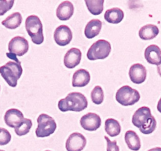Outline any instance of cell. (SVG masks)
Segmentation results:
<instances>
[{
    "label": "cell",
    "mask_w": 161,
    "mask_h": 151,
    "mask_svg": "<svg viewBox=\"0 0 161 151\" xmlns=\"http://www.w3.org/2000/svg\"><path fill=\"white\" fill-rule=\"evenodd\" d=\"M132 124L145 135L153 133L157 127V120L147 106L140 107L135 111L132 116Z\"/></svg>",
    "instance_id": "6da1fadb"
},
{
    "label": "cell",
    "mask_w": 161,
    "mask_h": 151,
    "mask_svg": "<svg viewBox=\"0 0 161 151\" xmlns=\"http://www.w3.org/2000/svg\"><path fill=\"white\" fill-rule=\"evenodd\" d=\"M86 98L82 93H69L65 98L61 99L58 102V109L61 112H81L87 107Z\"/></svg>",
    "instance_id": "7a4b0ae2"
},
{
    "label": "cell",
    "mask_w": 161,
    "mask_h": 151,
    "mask_svg": "<svg viewBox=\"0 0 161 151\" xmlns=\"http://www.w3.org/2000/svg\"><path fill=\"white\" fill-rule=\"evenodd\" d=\"M22 73L23 69L20 61H8L6 64L0 67V74L8 85L12 87L17 86V80L20 78Z\"/></svg>",
    "instance_id": "3957f363"
},
{
    "label": "cell",
    "mask_w": 161,
    "mask_h": 151,
    "mask_svg": "<svg viewBox=\"0 0 161 151\" xmlns=\"http://www.w3.org/2000/svg\"><path fill=\"white\" fill-rule=\"evenodd\" d=\"M25 28L31 41L36 45L43 42V28L39 17L36 15L28 16L25 20Z\"/></svg>",
    "instance_id": "277c9868"
},
{
    "label": "cell",
    "mask_w": 161,
    "mask_h": 151,
    "mask_svg": "<svg viewBox=\"0 0 161 151\" xmlns=\"http://www.w3.org/2000/svg\"><path fill=\"white\" fill-rule=\"evenodd\" d=\"M112 50L111 44L105 39H99L91 46L88 50L86 57L91 61L105 59Z\"/></svg>",
    "instance_id": "5b68a950"
},
{
    "label": "cell",
    "mask_w": 161,
    "mask_h": 151,
    "mask_svg": "<svg viewBox=\"0 0 161 151\" xmlns=\"http://www.w3.org/2000/svg\"><path fill=\"white\" fill-rule=\"evenodd\" d=\"M38 127L36 135L38 138H45L53 134L57 128V124L53 118L45 113H42L37 119Z\"/></svg>",
    "instance_id": "8992f818"
},
{
    "label": "cell",
    "mask_w": 161,
    "mask_h": 151,
    "mask_svg": "<svg viewBox=\"0 0 161 151\" xmlns=\"http://www.w3.org/2000/svg\"><path fill=\"white\" fill-rule=\"evenodd\" d=\"M116 99L124 106L133 105L140 100V94L137 90L130 87L128 85L123 86L117 91Z\"/></svg>",
    "instance_id": "52a82bcc"
},
{
    "label": "cell",
    "mask_w": 161,
    "mask_h": 151,
    "mask_svg": "<svg viewBox=\"0 0 161 151\" xmlns=\"http://www.w3.org/2000/svg\"><path fill=\"white\" fill-rule=\"evenodd\" d=\"M29 44L28 40L22 36H15L9 42V53L14 56L21 57L28 51Z\"/></svg>",
    "instance_id": "ba28073f"
},
{
    "label": "cell",
    "mask_w": 161,
    "mask_h": 151,
    "mask_svg": "<svg viewBox=\"0 0 161 151\" xmlns=\"http://www.w3.org/2000/svg\"><path fill=\"white\" fill-rule=\"evenodd\" d=\"M86 145V138L79 132H74L66 140L65 147L67 151H82Z\"/></svg>",
    "instance_id": "9c48e42d"
},
{
    "label": "cell",
    "mask_w": 161,
    "mask_h": 151,
    "mask_svg": "<svg viewBox=\"0 0 161 151\" xmlns=\"http://www.w3.org/2000/svg\"><path fill=\"white\" fill-rule=\"evenodd\" d=\"M53 39L58 45L62 47L68 45L70 43L72 39V30L67 25H60L55 29L53 33Z\"/></svg>",
    "instance_id": "30bf717a"
},
{
    "label": "cell",
    "mask_w": 161,
    "mask_h": 151,
    "mask_svg": "<svg viewBox=\"0 0 161 151\" xmlns=\"http://www.w3.org/2000/svg\"><path fill=\"white\" fill-rule=\"evenodd\" d=\"M102 120L97 114L94 113H88L83 115L80 119V125L83 129L89 131H94L101 127Z\"/></svg>",
    "instance_id": "8fae6325"
},
{
    "label": "cell",
    "mask_w": 161,
    "mask_h": 151,
    "mask_svg": "<svg viewBox=\"0 0 161 151\" xmlns=\"http://www.w3.org/2000/svg\"><path fill=\"white\" fill-rule=\"evenodd\" d=\"M129 76L134 83L141 84L146 80L147 70L143 64L137 63L130 66L129 70Z\"/></svg>",
    "instance_id": "7c38bea8"
},
{
    "label": "cell",
    "mask_w": 161,
    "mask_h": 151,
    "mask_svg": "<svg viewBox=\"0 0 161 151\" xmlns=\"http://www.w3.org/2000/svg\"><path fill=\"white\" fill-rule=\"evenodd\" d=\"M82 53L80 49L71 48L67 51L64 58V64L68 69H74L80 63Z\"/></svg>",
    "instance_id": "4fadbf2b"
},
{
    "label": "cell",
    "mask_w": 161,
    "mask_h": 151,
    "mask_svg": "<svg viewBox=\"0 0 161 151\" xmlns=\"http://www.w3.org/2000/svg\"><path fill=\"white\" fill-rule=\"evenodd\" d=\"M24 115L17 109H10L6 112L4 115V121L7 126L16 127L24 120Z\"/></svg>",
    "instance_id": "5bb4252c"
},
{
    "label": "cell",
    "mask_w": 161,
    "mask_h": 151,
    "mask_svg": "<svg viewBox=\"0 0 161 151\" xmlns=\"http://www.w3.org/2000/svg\"><path fill=\"white\" fill-rule=\"evenodd\" d=\"M145 58L149 64L158 66L161 63V49L154 44L149 45L145 50Z\"/></svg>",
    "instance_id": "9a60e30c"
},
{
    "label": "cell",
    "mask_w": 161,
    "mask_h": 151,
    "mask_svg": "<svg viewBox=\"0 0 161 151\" xmlns=\"http://www.w3.org/2000/svg\"><path fill=\"white\" fill-rule=\"evenodd\" d=\"M91 75L86 69H78L72 76V86L74 87H83L89 83Z\"/></svg>",
    "instance_id": "2e32d148"
},
{
    "label": "cell",
    "mask_w": 161,
    "mask_h": 151,
    "mask_svg": "<svg viewBox=\"0 0 161 151\" xmlns=\"http://www.w3.org/2000/svg\"><path fill=\"white\" fill-rule=\"evenodd\" d=\"M74 14V6L71 2H62L58 6L56 11V15L59 20H67L72 17Z\"/></svg>",
    "instance_id": "e0dca14e"
},
{
    "label": "cell",
    "mask_w": 161,
    "mask_h": 151,
    "mask_svg": "<svg viewBox=\"0 0 161 151\" xmlns=\"http://www.w3.org/2000/svg\"><path fill=\"white\" fill-rule=\"evenodd\" d=\"M102 28V22L98 19H93L86 24L84 34L87 39H93L98 36Z\"/></svg>",
    "instance_id": "ac0fdd59"
},
{
    "label": "cell",
    "mask_w": 161,
    "mask_h": 151,
    "mask_svg": "<svg viewBox=\"0 0 161 151\" xmlns=\"http://www.w3.org/2000/svg\"><path fill=\"white\" fill-rule=\"evenodd\" d=\"M124 139L127 147L131 150L138 151L141 149V140L135 131H127L124 135Z\"/></svg>",
    "instance_id": "d6986e66"
},
{
    "label": "cell",
    "mask_w": 161,
    "mask_h": 151,
    "mask_svg": "<svg viewBox=\"0 0 161 151\" xmlns=\"http://www.w3.org/2000/svg\"><path fill=\"white\" fill-rule=\"evenodd\" d=\"M159 28L157 25H146L142 27L138 32V36L143 40H150L154 39L159 34Z\"/></svg>",
    "instance_id": "ffe728a7"
},
{
    "label": "cell",
    "mask_w": 161,
    "mask_h": 151,
    "mask_svg": "<svg viewBox=\"0 0 161 151\" xmlns=\"http://www.w3.org/2000/svg\"><path fill=\"white\" fill-rule=\"evenodd\" d=\"M124 17V13L117 7L108 9L105 13V20L111 24L120 23Z\"/></svg>",
    "instance_id": "44dd1931"
},
{
    "label": "cell",
    "mask_w": 161,
    "mask_h": 151,
    "mask_svg": "<svg viewBox=\"0 0 161 151\" xmlns=\"http://www.w3.org/2000/svg\"><path fill=\"white\" fill-rule=\"evenodd\" d=\"M22 22V16L19 12L13 13L2 21V25L8 29H16Z\"/></svg>",
    "instance_id": "7402d4cb"
},
{
    "label": "cell",
    "mask_w": 161,
    "mask_h": 151,
    "mask_svg": "<svg viewBox=\"0 0 161 151\" xmlns=\"http://www.w3.org/2000/svg\"><path fill=\"white\" fill-rule=\"evenodd\" d=\"M105 132L111 137H116L121 131V126L118 120L113 118H108L105 122Z\"/></svg>",
    "instance_id": "603a6c76"
},
{
    "label": "cell",
    "mask_w": 161,
    "mask_h": 151,
    "mask_svg": "<svg viewBox=\"0 0 161 151\" xmlns=\"http://www.w3.org/2000/svg\"><path fill=\"white\" fill-rule=\"evenodd\" d=\"M104 0H85L88 10L93 15H99L104 9Z\"/></svg>",
    "instance_id": "cb8c5ba5"
},
{
    "label": "cell",
    "mask_w": 161,
    "mask_h": 151,
    "mask_svg": "<svg viewBox=\"0 0 161 151\" xmlns=\"http://www.w3.org/2000/svg\"><path fill=\"white\" fill-rule=\"evenodd\" d=\"M31 127H32V121L28 118H25L18 126L14 127V131L18 136H23L30 131Z\"/></svg>",
    "instance_id": "d4e9b609"
},
{
    "label": "cell",
    "mask_w": 161,
    "mask_h": 151,
    "mask_svg": "<svg viewBox=\"0 0 161 151\" xmlns=\"http://www.w3.org/2000/svg\"><path fill=\"white\" fill-rule=\"evenodd\" d=\"M91 99L96 105H100L104 101V91L101 86H96L91 91Z\"/></svg>",
    "instance_id": "484cf974"
},
{
    "label": "cell",
    "mask_w": 161,
    "mask_h": 151,
    "mask_svg": "<svg viewBox=\"0 0 161 151\" xmlns=\"http://www.w3.org/2000/svg\"><path fill=\"white\" fill-rule=\"evenodd\" d=\"M11 141V135L9 131L0 127V146L7 145Z\"/></svg>",
    "instance_id": "4316f807"
},
{
    "label": "cell",
    "mask_w": 161,
    "mask_h": 151,
    "mask_svg": "<svg viewBox=\"0 0 161 151\" xmlns=\"http://www.w3.org/2000/svg\"><path fill=\"white\" fill-rule=\"evenodd\" d=\"M14 4V0H0V16H3L9 9H12Z\"/></svg>",
    "instance_id": "83f0119b"
},
{
    "label": "cell",
    "mask_w": 161,
    "mask_h": 151,
    "mask_svg": "<svg viewBox=\"0 0 161 151\" xmlns=\"http://www.w3.org/2000/svg\"><path fill=\"white\" fill-rule=\"evenodd\" d=\"M105 139L107 142V151H119V148L116 140L111 141L107 136H105Z\"/></svg>",
    "instance_id": "f1b7e54d"
},
{
    "label": "cell",
    "mask_w": 161,
    "mask_h": 151,
    "mask_svg": "<svg viewBox=\"0 0 161 151\" xmlns=\"http://www.w3.org/2000/svg\"><path fill=\"white\" fill-rule=\"evenodd\" d=\"M157 110H158L160 113H161V98L160 100H159L158 104H157Z\"/></svg>",
    "instance_id": "f546056e"
},
{
    "label": "cell",
    "mask_w": 161,
    "mask_h": 151,
    "mask_svg": "<svg viewBox=\"0 0 161 151\" xmlns=\"http://www.w3.org/2000/svg\"><path fill=\"white\" fill-rule=\"evenodd\" d=\"M148 151H161V147H155L153 148V149H149Z\"/></svg>",
    "instance_id": "4dcf8cb0"
},
{
    "label": "cell",
    "mask_w": 161,
    "mask_h": 151,
    "mask_svg": "<svg viewBox=\"0 0 161 151\" xmlns=\"http://www.w3.org/2000/svg\"><path fill=\"white\" fill-rule=\"evenodd\" d=\"M157 72H158L159 75L161 76V63L157 66Z\"/></svg>",
    "instance_id": "1f68e13d"
},
{
    "label": "cell",
    "mask_w": 161,
    "mask_h": 151,
    "mask_svg": "<svg viewBox=\"0 0 161 151\" xmlns=\"http://www.w3.org/2000/svg\"><path fill=\"white\" fill-rule=\"evenodd\" d=\"M0 151H4V150H3V149H0Z\"/></svg>",
    "instance_id": "d6a6232c"
},
{
    "label": "cell",
    "mask_w": 161,
    "mask_h": 151,
    "mask_svg": "<svg viewBox=\"0 0 161 151\" xmlns=\"http://www.w3.org/2000/svg\"><path fill=\"white\" fill-rule=\"evenodd\" d=\"M45 151H50V150H45Z\"/></svg>",
    "instance_id": "836d02e7"
}]
</instances>
